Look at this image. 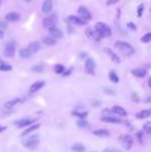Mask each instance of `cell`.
<instances>
[{
	"label": "cell",
	"mask_w": 151,
	"mask_h": 152,
	"mask_svg": "<svg viewBox=\"0 0 151 152\" xmlns=\"http://www.w3.org/2000/svg\"><path fill=\"white\" fill-rule=\"evenodd\" d=\"M3 36H4V32H3L2 29H0V39H2Z\"/></svg>",
	"instance_id": "45"
},
{
	"label": "cell",
	"mask_w": 151,
	"mask_h": 152,
	"mask_svg": "<svg viewBox=\"0 0 151 152\" xmlns=\"http://www.w3.org/2000/svg\"><path fill=\"white\" fill-rule=\"evenodd\" d=\"M71 70H73V69H69V70H67V72H63V76H64V77H65V76H69V75H71Z\"/></svg>",
	"instance_id": "44"
},
{
	"label": "cell",
	"mask_w": 151,
	"mask_h": 152,
	"mask_svg": "<svg viewBox=\"0 0 151 152\" xmlns=\"http://www.w3.org/2000/svg\"><path fill=\"white\" fill-rule=\"evenodd\" d=\"M71 150L75 152H85L86 148L85 146L83 145V144L81 143H76L75 145H73L71 146Z\"/></svg>",
	"instance_id": "24"
},
{
	"label": "cell",
	"mask_w": 151,
	"mask_h": 152,
	"mask_svg": "<svg viewBox=\"0 0 151 152\" xmlns=\"http://www.w3.org/2000/svg\"><path fill=\"white\" fill-rule=\"evenodd\" d=\"M92 134H93L94 136H96V137H109V136H110V132H109L108 129H104V128L93 130Z\"/></svg>",
	"instance_id": "19"
},
{
	"label": "cell",
	"mask_w": 151,
	"mask_h": 152,
	"mask_svg": "<svg viewBox=\"0 0 151 152\" xmlns=\"http://www.w3.org/2000/svg\"><path fill=\"white\" fill-rule=\"evenodd\" d=\"M66 21H67L69 24H73V25L82 26V25H85V24H86L85 21L82 20V19H81V18H79V17H76V16H69V17H67Z\"/></svg>",
	"instance_id": "10"
},
{
	"label": "cell",
	"mask_w": 151,
	"mask_h": 152,
	"mask_svg": "<svg viewBox=\"0 0 151 152\" xmlns=\"http://www.w3.org/2000/svg\"><path fill=\"white\" fill-rule=\"evenodd\" d=\"M119 142L121 143V145L123 146V148L126 150H129L134 145V140L131 138V135L127 134H123L119 137Z\"/></svg>",
	"instance_id": "3"
},
{
	"label": "cell",
	"mask_w": 151,
	"mask_h": 152,
	"mask_svg": "<svg viewBox=\"0 0 151 152\" xmlns=\"http://www.w3.org/2000/svg\"><path fill=\"white\" fill-rule=\"evenodd\" d=\"M13 67L9 64H6V63H0V70H2V72H9V70H12Z\"/></svg>",
	"instance_id": "32"
},
{
	"label": "cell",
	"mask_w": 151,
	"mask_h": 152,
	"mask_svg": "<svg viewBox=\"0 0 151 152\" xmlns=\"http://www.w3.org/2000/svg\"><path fill=\"white\" fill-rule=\"evenodd\" d=\"M28 49L31 53H35V52H37L40 49V41H32V43L29 45Z\"/></svg>",
	"instance_id": "23"
},
{
	"label": "cell",
	"mask_w": 151,
	"mask_h": 152,
	"mask_svg": "<svg viewBox=\"0 0 151 152\" xmlns=\"http://www.w3.org/2000/svg\"><path fill=\"white\" fill-rule=\"evenodd\" d=\"M0 27L1 28H6V24L4 22H2V21H0Z\"/></svg>",
	"instance_id": "43"
},
{
	"label": "cell",
	"mask_w": 151,
	"mask_h": 152,
	"mask_svg": "<svg viewBox=\"0 0 151 152\" xmlns=\"http://www.w3.org/2000/svg\"><path fill=\"white\" fill-rule=\"evenodd\" d=\"M32 70L35 72H44V65L43 64H38V65H35L32 67Z\"/></svg>",
	"instance_id": "35"
},
{
	"label": "cell",
	"mask_w": 151,
	"mask_h": 152,
	"mask_svg": "<svg viewBox=\"0 0 151 152\" xmlns=\"http://www.w3.org/2000/svg\"><path fill=\"white\" fill-rule=\"evenodd\" d=\"M133 98H134V99H136V101H139V98H138L137 97V95H136V94H134V95H133Z\"/></svg>",
	"instance_id": "48"
},
{
	"label": "cell",
	"mask_w": 151,
	"mask_h": 152,
	"mask_svg": "<svg viewBox=\"0 0 151 152\" xmlns=\"http://www.w3.org/2000/svg\"><path fill=\"white\" fill-rule=\"evenodd\" d=\"M45 81H37L35 83H33L30 86V89H29V91L31 92V93H34V92L38 91L40 89H42L44 86H45Z\"/></svg>",
	"instance_id": "12"
},
{
	"label": "cell",
	"mask_w": 151,
	"mask_h": 152,
	"mask_svg": "<svg viewBox=\"0 0 151 152\" xmlns=\"http://www.w3.org/2000/svg\"><path fill=\"white\" fill-rule=\"evenodd\" d=\"M95 30L100 33L102 38H109V36H111V34H112L111 28H110L106 23H104V22H98V23H96V25H95Z\"/></svg>",
	"instance_id": "2"
},
{
	"label": "cell",
	"mask_w": 151,
	"mask_h": 152,
	"mask_svg": "<svg viewBox=\"0 0 151 152\" xmlns=\"http://www.w3.org/2000/svg\"><path fill=\"white\" fill-rule=\"evenodd\" d=\"M0 4H1V1H0Z\"/></svg>",
	"instance_id": "52"
},
{
	"label": "cell",
	"mask_w": 151,
	"mask_h": 152,
	"mask_svg": "<svg viewBox=\"0 0 151 152\" xmlns=\"http://www.w3.org/2000/svg\"><path fill=\"white\" fill-rule=\"evenodd\" d=\"M104 152H122L118 149H115V148H107V149L104 150Z\"/></svg>",
	"instance_id": "39"
},
{
	"label": "cell",
	"mask_w": 151,
	"mask_h": 152,
	"mask_svg": "<svg viewBox=\"0 0 151 152\" xmlns=\"http://www.w3.org/2000/svg\"><path fill=\"white\" fill-rule=\"evenodd\" d=\"M141 41L145 43L151 41V33H146L145 35H143L142 38H141Z\"/></svg>",
	"instance_id": "34"
},
{
	"label": "cell",
	"mask_w": 151,
	"mask_h": 152,
	"mask_svg": "<svg viewBox=\"0 0 151 152\" xmlns=\"http://www.w3.org/2000/svg\"><path fill=\"white\" fill-rule=\"evenodd\" d=\"M145 103H151V97H148V98H146V101Z\"/></svg>",
	"instance_id": "47"
},
{
	"label": "cell",
	"mask_w": 151,
	"mask_h": 152,
	"mask_svg": "<svg viewBox=\"0 0 151 152\" xmlns=\"http://www.w3.org/2000/svg\"><path fill=\"white\" fill-rule=\"evenodd\" d=\"M127 27L129 29H131V30H136L137 29V27H136V25H135L133 22H129V23H127Z\"/></svg>",
	"instance_id": "40"
},
{
	"label": "cell",
	"mask_w": 151,
	"mask_h": 152,
	"mask_svg": "<svg viewBox=\"0 0 151 152\" xmlns=\"http://www.w3.org/2000/svg\"><path fill=\"white\" fill-rule=\"evenodd\" d=\"M150 116H151V109L142 110V111H140L139 113L136 114V117L138 119H146V118H149Z\"/></svg>",
	"instance_id": "15"
},
{
	"label": "cell",
	"mask_w": 151,
	"mask_h": 152,
	"mask_svg": "<svg viewBox=\"0 0 151 152\" xmlns=\"http://www.w3.org/2000/svg\"><path fill=\"white\" fill-rule=\"evenodd\" d=\"M112 114H114V113L112 112V110L104 109V110H103V112H102V117H107V116H112Z\"/></svg>",
	"instance_id": "36"
},
{
	"label": "cell",
	"mask_w": 151,
	"mask_h": 152,
	"mask_svg": "<svg viewBox=\"0 0 151 152\" xmlns=\"http://www.w3.org/2000/svg\"><path fill=\"white\" fill-rule=\"evenodd\" d=\"M15 53H16V45H15L14 41H11V43H9L5 46L4 51H3V54H4V56H6V57L12 58V57H14Z\"/></svg>",
	"instance_id": "6"
},
{
	"label": "cell",
	"mask_w": 151,
	"mask_h": 152,
	"mask_svg": "<svg viewBox=\"0 0 151 152\" xmlns=\"http://www.w3.org/2000/svg\"><path fill=\"white\" fill-rule=\"evenodd\" d=\"M30 55H31V52L29 51L28 48H26V49H22L20 51V57L21 58H29L30 57Z\"/></svg>",
	"instance_id": "29"
},
{
	"label": "cell",
	"mask_w": 151,
	"mask_h": 152,
	"mask_svg": "<svg viewBox=\"0 0 151 152\" xmlns=\"http://www.w3.org/2000/svg\"><path fill=\"white\" fill-rule=\"evenodd\" d=\"M73 116H77V117L80 118V120H85V118L88 116V113L87 112H79V111H73L71 112Z\"/></svg>",
	"instance_id": "26"
},
{
	"label": "cell",
	"mask_w": 151,
	"mask_h": 152,
	"mask_svg": "<svg viewBox=\"0 0 151 152\" xmlns=\"http://www.w3.org/2000/svg\"><path fill=\"white\" fill-rule=\"evenodd\" d=\"M105 92H107L108 94H115V92L114 91H112V90H110V89H105Z\"/></svg>",
	"instance_id": "42"
},
{
	"label": "cell",
	"mask_w": 151,
	"mask_h": 152,
	"mask_svg": "<svg viewBox=\"0 0 151 152\" xmlns=\"http://www.w3.org/2000/svg\"><path fill=\"white\" fill-rule=\"evenodd\" d=\"M85 70L87 74L93 75L95 72V61L92 58H88L85 62Z\"/></svg>",
	"instance_id": "9"
},
{
	"label": "cell",
	"mask_w": 151,
	"mask_h": 152,
	"mask_svg": "<svg viewBox=\"0 0 151 152\" xmlns=\"http://www.w3.org/2000/svg\"><path fill=\"white\" fill-rule=\"evenodd\" d=\"M109 79H110L111 82H113V83H115V84L119 82V77L117 76V74L114 70H111V72H109Z\"/></svg>",
	"instance_id": "27"
},
{
	"label": "cell",
	"mask_w": 151,
	"mask_h": 152,
	"mask_svg": "<svg viewBox=\"0 0 151 152\" xmlns=\"http://www.w3.org/2000/svg\"><path fill=\"white\" fill-rule=\"evenodd\" d=\"M43 25L46 29H48L49 31H51L53 29H55V21L52 18H45L43 20Z\"/></svg>",
	"instance_id": "11"
},
{
	"label": "cell",
	"mask_w": 151,
	"mask_h": 152,
	"mask_svg": "<svg viewBox=\"0 0 151 152\" xmlns=\"http://www.w3.org/2000/svg\"><path fill=\"white\" fill-rule=\"evenodd\" d=\"M38 144H40V137L37 135H33L29 137L23 143V145L28 149H35L38 146Z\"/></svg>",
	"instance_id": "4"
},
{
	"label": "cell",
	"mask_w": 151,
	"mask_h": 152,
	"mask_svg": "<svg viewBox=\"0 0 151 152\" xmlns=\"http://www.w3.org/2000/svg\"><path fill=\"white\" fill-rule=\"evenodd\" d=\"M85 55H86V54H84V53H83V54H81V57H82V58H84V57H86Z\"/></svg>",
	"instance_id": "50"
},
{
	"label": "cell",
	"mask_w": 151,
	"mask_h": 152,
	"mask_svg": "<svg viewBox=\"0 0 151 152\" xmlns=\"http://www.w3.org/2000/svg\"><path fill=\"white\" fill-rule=\"evenodd\" d=\"M57 40L55 39L54 38H50V36H46V38H43V43L47 46H54L55 43H56Z\"/></svg>",
	"instance_id": "25"
},
{
	"label": "cell",
	"mask_w": 151,
	"mask_h": 152,
	"mask_svg": "<svg viewBox=\"0 0 151 152\" xmlns=\"http://www.w3.org/2000/svg\"><path fill=\"white\" fill-rule=\"evenodd\" d=\"M131 74L137 78H144L147 74V70L145 68H136L131 70Z\"/></svg>",
	"instance_id": "17"
},
{
	"label": "cell",
	"mask_w": 151,
	"mask_h": 152,
	"mask_svg": "<svg viewBox=\"0 0 151 152\" xmlns=\"http://www.w3.org/2000/svg\"><path fill=\"white\" fill-rule=\"evenodd\" d=\"M78 13H79V14H80V17L82 18V20H84L85 22L86 21L91 20V18H92L91 14H90V12L86 9L85 6H80L79 9H78Z\"/></svg>",
	"instance_id": "8"
},
{
	"label": "cell",
	"mask_w": 151,
	"mask_h": 152,
	"mask_svg": "<svg viewBox=\"0 0 151 152\" xmlns=\"http://www.w3.org/2000/svg\"><path fill=\"white\" fill-rule=\"evenodd\" d=\"M148 86L151 88V77L149 78V80H148Z\"/></svg>",
	"instance_id": "49"
},
{
	"label": "cell",
	"mask_w": 151,
	"mask_h": 152,
	"mask_svg": "<svg viewBox=\"0 0 151 152\" xmlns=\"http://www.w3.org/2000/svg\"><path fill=\"white\" fill-rule=\"evenodd\" d=\"M119 0H107V5H111V4H115L116 2H118Z\"/></svg>",
	"instance_id": "41"
},
{
	"label": "cell",
	"mask_w": 151,
	"mask_h": 152,
	"mask_svg": "<svg viewBox=\"0 0 151 152\" xmlns=\"http://www.w3.org/2000/svg\"><path fill=\"white\" fill-rule=\"evenodd\" d=\"M112 112L114 113V114L119 115V116H122V117H126L127 116V112H126V110L124 108L120 106H114L112 108Z\"/></svg>",
	"instance_id": "13"
},
{
	"label": "cell",
	"mask_w": 151,
	"mask_h": 152,
	"mask_svg": "<svg viewBox=\"0 0 151 152\" xmlns=\"http://www.w3.org/2000/svg\"><path fill=\"white\" fill-rule=\"evenodd\" d=\"M136 136H137L139 143H140V144H143V137H144L143 132H138L137 134H136Z\"/></svg>",
	"instance_id": "37"
},
{
	"label": "cell",
	"mask_w": 151,
	"mask_h": 152,
	"mask_svg": "<svg viewBox=\"0 0 151 152\" xmlns=\"http://www.w3.org/2000/svg\"><path fill=\"white\" fill-rule=\"evenodd\" d=\"M52 9H53V2H52V0H45V2L43 3V9L44 13H46V14H49V13L51 12Z\"/></svg>",
	"instance_id": "16"
},
{
	"label": "cell",
	"mask_w": 151,
	"mask_h": 152,
	"mask_svg": "<svg viewBox=\"0 0 151 152\" xmlns=\"http://www.w3.org/2000/svg\"><path fill=\"white\" fill-rule=\"evenodd\" d=\"M25 1H27V2H29V1H30V0H25Z\"/></svg>",
	"instance_id": "51"
},
{
	"label": "cell",
	"mask_w": 151,
	"mask_h": 152,
	"mask_svg": "<svg viewBox=\"0 0 151 152\" xmlns=\"http://www.w3.org/2000/svg\"><path fill=\"white\" fill-rule=\"evenodd\" d=\"M50 33H51V35H52V38H54L55 39L56 38H62V32L60 31L59 29H57V28H55V29H53V30H51L50 31Z\"/></svg>",
	"instance_id": "28"
},
{
	"label": "cell",
	"mask_w": 151,
	"mask_h": 152,
	"mask_svg": "<svg viewBox=\"0 0 151 152\" xmlns=\"http://www.w3.org/2000/svg\"><path fill=\"white\" fill-rule=\"evenodd\" d=\"M54 69H55V72H56V74H63L64 70H65V68H64V66H63L62 64H56Z\"/></svg>",
	"instance_id": "33"
},
{
	"label": "cell",
	"mask_w": 151,
	"mask_h": 152,
	"mask_svg": "<svg viewBox=\"0 0 151 152\" xmlns=\"http://www.w3.org/2000/svg\"><path fill=\"white\" fill-rule=\"evenodd\" d=\"M115 47L121 53L126 55V56H131V55L135 54V49L133 48V46L129 45L128 43H125V41H120V40L119 41H116L115 43Z\"/></svg>",
	"instance_id": "1"
},
{
	"label": "cell",
	"mask_w": 151,
	"mask_h": 152,
	"mask_svg": "<svg viewBox=\"0 0 151 152\" xmlns=\"http://www.w3.org/2000/svg\"><path fill=\"white\" fill-rule=\"evenodd\" d=\"M5 129H6V126H0V132H4Z\"/></svg>",
	"instance_id": "46"
},
{
	"label": "cell",
	"mask_w": 151,
	"mask_h": 152,
	"mask_svg": "<svg viewBox=\"0 0 151 152\" xmlns=\"http://www.w3.org/2000/svg\"><path fill=\"white\" fill-rule=\"evenodd\" d=\"M36 119H21V120H18L15 122V125L18 127V128H23V127L29 126V125H33Z\"/></svg>",
	"instance_id": "7"
},
{
	"label": "cell",
	"mask_w": 151,
	"mask_h": 152,
	"mask_svg": "<svg viewBox=\"0 0 151 152\" xmlns=\"http://www.w3.org/2000/svg\"><path fill=\"white\" fill-rule=\"evenodd\" d=\"M100 121L103 122H107V123H121L122 120L119 118H116L114 116H107V117H102Z\"/></svg>",
	"instance_id": "14"
},
{
	"label": "cell",
	"mask_w": 151,
	"mask_h": 152,
	"mask_svg": "<svg viewBox=\"0 0 151 152\" xmlns=\"http://www.w3.org/2000/svg\"><path fill=\"white\" fill-rule=\"evenodd\" d=\"M105 52L110 55V57H111V59H112V61H113V62H115V63H120V58L118 57V56H117V55L115 54V53L112 51V50L105 49Z\"/></svg>",
	"instance_id": "22"
},
{
	"label": "cell",
	"mask_w": 151,
	"mask_h": 152,
	"mask_svg": "<svg viewBox=\"0 0 151 152\" xmlns=\"http://www.w3.org/2000/svg\"><path fill=\"white\" fill-rule=\"evenodd\" d=\"M19 103H22V99H21V98H19V97L14 98V99H12V101H7V103H4V108H5V109H12L13 107L16 106V105Z\"/></svg>",
	"instance_id": "20"
},
{
	"label": "cell",
	"mask_w": 151,
	"mask_h": 152,
	"mask_svg": "<svg viewBox=\"0 0 151 152\" xmlns=\"http://www.w3.org/2000/svg\"><path fill=\"white\" fill-rule=\"evenodd\" d=\"M5 19H6V21H9V22H16V21H18L20 19V16H19L18 13L12 12V13L6 14Z\"/></svg>",
	"instance_id": "18"
},
{
	"label": "cell",
	"mask_w": 151,
	"mask_h": 152,
	"mask_svg": "<svg viewBox=\"0 0 151 152\" xmlns=\"http://www.w3.org/2000/svg\"><path fill=\"white\" fill-rule=\"evenodd\" d=\"M143 130L146 132V134H148V135H151V121H148V122H146L144 125H143Z\"/></svg>",
	"instance_id": "30"
},
{
	"label": "cell",
	"mask_w": 151,
	"mask_h": 152,
	"mask_svg": "<svg viewBox=\"0 0 151 152\" xmlns=\"http://www.w3.org/2000/svg\"><path fill=\"white\" fill-rule=\"evenodd\" d=\"M150 13H151V9H150Z\"/></svg>",
	"instance_id": "53"
},
{
	"label": "cell",
	"mask_w": 151,
	"mask_h": 152,
	"mask_svg": "<svg viewBox=\"0 0 151 152\" xmlns=\"http://www.w3.org/2000/svg\"><path fill=\"white\" fill-rule=\"evenodd\" d=\"M88 122L86 120H78L77 121V126L79 128H87L88 127Z\"/></svg>",
	"instance_id": "31"
},
{
	"label": "cell",
	"mask_w": 151,
	"mask_h": 152,
	"mask_svg": "<svg viewBox=\"0 0 151 152\" xmlns=\"http://www.w3.org/2000/svg\"><path fill=\"white\" fill-rule=\"evenodd\" d=\"M85 34L86 36L89 38V39L93 40V41H100L102 40V36H100V34L98 33V32L95 30V29L91 28V27H88V28L85 30Z\"/></svg>",
	"instance_id": "5"
},
{
	"label": "cell",
	"mask_w": 151,
	"mask_h": 152,
	"mask_svg": "<svg viewBox=\"0 0 151 152\" xmlns=\"http://www.w3.org/2000/svg\"><path fill=\"white\" fill-rule=\"evenodd\" d=\"M143 9H144V5H143V4H141V5L138 7V17H141V16H142Z\"/></svg>",
	"instance_id": "38"
},
{
	"label": "cell",
	"mask_w": 151,
	"mask_h": 152,
	"mask_svg": "<svg viewBox=\"0 0 151 152\" xmlns=\"http://www.w3.org/2000/svg\"><path fill=\"white\" fill-rule=\"evenodd\" d=\"M40 124H38V123H36V124H33L32 126H30V127H28V128H26L25 130H24L23 132H22V135L21 136H27V135H29V134H31V132H33L34 130H36V129H38L40 128Z\"/></svg>",
	"instance_id": "21"
}]
</instances>
